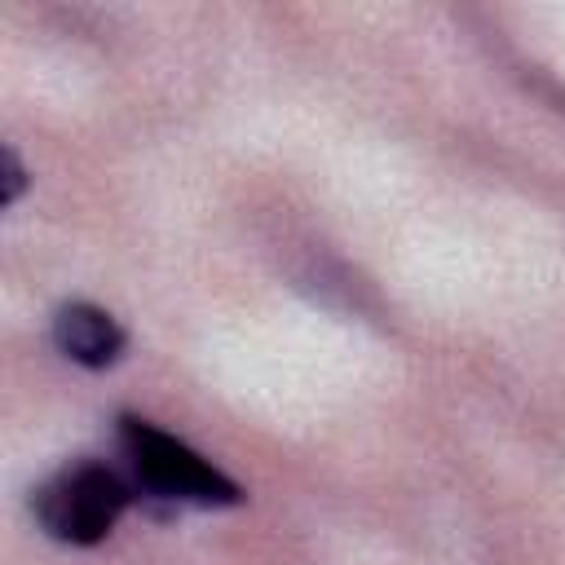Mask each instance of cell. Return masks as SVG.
<instances>
[{
    "mask_svg": "<svg viewBox=\"0 0 565 565\" xmlns=\"http://www.w3.org/2000/svg\"><path fill=\"white\" fill-rule=\"evenodd\" d=\"M53 344H57L71 362L102 371V366L119 362L128 335H124V327H119L106 309L75 300V305H62V309L53 313Z\"/></svg>",
    "mask_w": 565,
    "mask_h": 565,
    "instance_id": "cell-3",
    "label": "cell"
},
{
    "mask_svg": "<svg viewBox=\"0 0 565 565\" xmlns=\"http://www.w3.org/2000/svg\"><path fill=\"white\" fill-rule=\"evenodd\" d=\"M128 503H132V486L115 468L93 463V459L66 463L31 499L35 521L44 525V534H53L57 543H71V547L102 543L119 525Z\"/></svg>",
    "mask_w": 565,
    "mask_h": 565,
    "instance_id": "cell-2",
    "label": "cell"
},
{
    "mask_svg": "<svg viewBox=\"0 0 565 565\" xmlns=\"http://www.w3.org/2000/svg\"><path fill=\"white\" fill-rule=\"evenodd\" d=\"M119 441H124V459L132 468V481L141 490H150L154 499H172V503H194V508H234L243 503V490L212 468L199 450H190L185 441H177L172 433L124 415L119 419Z\"/></svg>",
    "mask_w": 565,
    "mask_h": 565,
    "instance_id": "cell-1",
    "label": "cell"
},
{
    "mask_svg": "<svg viewBox=\"0 0 565 565\" xmlns=\"http://www.w3.org/2000/svg\"><path fill=\"white\" fill-rule=\"evenodd\" d=\"M22 190H26V168L18 163L13 146H4V203H18Z\"/></svg>",
    "mask_w": 565,
    "mask_h": 565,
    "instance_id": "cell-4",
    "label": "cell"
}]
</instances>
